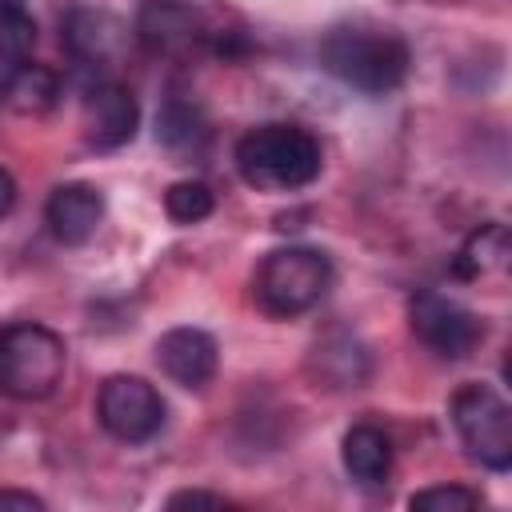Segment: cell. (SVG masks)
Returning <instances> with one entry per match:
<instances>
[{
  "mask_svg": "<svg viewBox=\"0 0 512 512\" xmlns=\"http://www.w3.org/2000/svg\"><path fill=\"white\" fill-rule=\"evenodd\" d=\"M320 64L364 96H388L404 84L412 52L400 32L376 24H336L320 40Z\"/></svg>",
  "mask_w": 512,
  "mask_h": 512,
  "instance_id": "6da1fadb",
  "label": "cell"
},
{
  "mask_svg": "<svg viewBox=\"0 0 512 512\" xmlns=\"http://www.w3.org/2000/svg\"><path fill=\"white\" fill-rule=\"evenodd\" d=\"M320 140L300 124H260L240 136L236 168L260 192H292L320 176Z\"/></svg>",
  "mask_w": 512,
  "mask_h": 512,
  "instance_id": "7a4b0ae2",
  "label": "cell"
},
{
  "mask_svg": "<svg viewBox=\"0 0 512 512\" xmlns=\"http://www.w3.org/2000/svg\"><path fill=\"white\" fill-rule=\"evenodd\" d=\"M68 368L64 340L36 320L0 328V392L12 400H44L60 388Z\"/></svg>",
  "mask_w": 512,
  "mask_h": 512,
  "instance_id": "3957f363",
  "label": "cell"
},
{
  "mask_svg": "<svg viewBox=\"0 0 512 512\" xmlns=\"http://www.w3.org/2000/svg\"><path fill=\"white\" fill-rule=\"evenodd\" d=\"M332 264L320 248H276L256 268V300L272 316H300L324 300Z\"/></svg>",
  "mask_w": 512,
  "mask_h": 512,
  "instance_id": "277c9868",
  "label": "cell"
},
{
  "mask_svg": "<svg viewBox=\"0 0 512 512\" xmlns=\"http://www.w3.org/2000/svg\"><path fill=\"white\" fill-rule=\"evenodd\" d=\"M452 424L468 456L492 472L512 464V412L492 384H464L452 396Z\"/></svg>",
  "mask_w": 512,
  "mask_h": 512,
  "instance_id": "5b68a950",
  "label": "cell"
},
{
  "mask_svg": "<svg viewBox=\"0 0 512 512\" xmlns=\"http://www.w3.org/2000/svg\"><path fill=\"white\" fill-rule=\"evenodd\" d=\"M408 320L416 340L444 360H464L484 340V320L444 292H416L408 304Z\"/></svg>",
  "mask_w": 512,
  "mask_h": 512,
  "instance_id": "8992f818",
  "label": "cell"
},
{
  "mask_svg": "<svg viewBox=\"0 0 512 512\" xmlns=\"http://www.w3.org/2000/svg\"><path fill=\"white\" fill-rule=\"evenodd\" d=\"M100 428L124 444H144L164 424V400L144 376H108L96 396Z\"/></svg>",
  "mask_w": 512,
  "mask_h": 512,
  "instance_id": "52a82bcc",
  "label": "cell"
},
{
  "mask_svg": "<svg viewBox=\"0 0 512 512\" xmlns=\"http://www.w3.org/2000/svg\"><path fill=\"white\" fill-rule=\"evenodd\" d=\"M136 40L148 52L180 56L204 40H212V28L204 12L188 0H144L136 12Z\"/></svg>",
  "mask_w": 512,
  "mask_h": 512,
  "instance_id": "ba28073f",
  "label": "cell"
},
{
  "mask_svg": "<svg viewBox=\"0 0 512 512\" xmlns=\"http://www.w3.org/2000/svg\"><path fill=\"white\" fill-rule=\"evenodd\" d=\"M128 28L120 16L104 8H72L64 16V48L84 68H108L124 56Z\"/></svg>",
  "mask_w": 512,
  "mask_h": 512,
  "instance_id": "9c48e42d",
  "label": "cell"
},
{
  "mask_svg": "<svg viewBox=\"0 0 512 512\" xmlns=\"http://www.w3.org/2000/svg\"><path fill=\"white\" fill-rule=\"evenodd\" d=\"M136 120H140V108H136V96L124 88V84H112V80H100L88 88L84 96V136L92 148H120L136 136Z\"/></svg>",
  "mask_w": 512,
  "mask_h": 512,
  "instance_id": "30bf717a",
  "label": "cell"
},
{
  "mask_svg": "<svg viewBox=\"0 0 512 512\" xmlns=\"http://www.w3.org/2000/svg\"><path fill=\"white\" fill-rule=\"evenodd\" d=\"M220 348L204 328H172L156 340V364L180 388H204L216 376Z\"/></svg>",
  "mask_w": 512,
  "mask_h": 512,
  "instance_id": "8fae6325",
  "label": "cell"
},
{
  "mask_svg": "<svg viewBox=\"0 0 512 512\" xmlns=\"http://www.w3.org/2000/svg\"><path fill=\"white\" fill-rule=\"evenodd\" d=\"M44 220L60 244H84V240H92V232L104 220V196H100V188H92L84 180L60 184L44 204Z\"/></svg>",
  "mask_w": 512,
  "mask_h": 512,
  "instance_id": "7c38bea8",
  "label": "cell"
},
{
  "mask_svg": "<svg viewBox=\"0 0 512 512\" xmlns=\"http://www.w3.org/2000/svg\"><path fill=\"white\" fill-rule=\"evenodd\" d=\"M212 128H208V116L200 108V100L192 92H168L160 112H156V140L184 156V152H200L208 144Z\"/></svg>",
  "mask_w": 512,
  "mask_h": 512,
  "instance_id": "4fadbf2b",
  "label": "cell"
},
{
  "mask_svg": "<svg viewBox=\"0 0 512 512\" xmlns=\"http://www.w3.org/2000/svg\"><path fill=\"white\" fill-rule=\"evenodd\" d=\"M340 460L348 468V476L364 488H376L388 480L392 472V440L388 432H380L376 424H356L348 428L344 436V448H340Z\"/></svg>",
  "mask_w": 512,
  "mask_h": 512,
  "instance_id": "5bb4252c",
  "label": "cell"
},
{
  "mask_svg": "<svg viewBox=\"0 0 512 512\" xmlns=\"http://www.w3.org/2000/svg\"><path fill=\"white\" fill-rule=\"evenodd\" d=\"M0 88H4L8 108H16L20 116H44L60 96L56 72L44 68V64H28V60L12 64V72H8V80Z\"/></svg>",
  "mask_w": 512,
  "mask_h": 512,
  "instance_id": "9a60e30c",
  "label": "cell"
},
{
  "mask_svg": "<svg viewBox=\"0 0 512 512\" xmlns=\"http://www.w3.org/2000/svg\"><path fill=\"white\" fill-rule=\"evenodd\" d=\"M512 256V236L500 220L492 224H480L456 252V276L464 280H476V276H488V272H500Z\"/></svg>",
  "mask_w": 512,
  "mask_h": 512,
  "instance_id": "2e32d148",
  "label": "cell"
},
{
  "mask_svg": "<svg viewBox=\"0 0 512 512\" xmlns=\"http://www.w3.org/2000/svg\"><path fill=\"white\" fill-rule=\"evenodd\" d=\"M216 208V196L208 184L200 180H176L168 192H164V212L176 220V224H196L204 216H212Z\"/></svg>",
  "mask_w": 512,
  "mask_h": 512,
  "instance_id": "e0dca14e",
  "label": "cell"
},
{
  "mask_svg": "<svg viewBox=\"0 0 512 512\" xmlns=\"http://www.w3.org/2000/svg\"><path fill=\"white\" fill-rule=\"evenodd\" d=\"M36 48V20L20 8V12H0V60H28Z\"/></svg>",
  "mask_w": 512,
  "mask_h": 512,
  "instance_id": "ac0fdd59",
  "label": "cell"
},
{
  "mask_svg": "<svg viewBox=\"0 0 512 512\" xmlns=\"http://www.w3.org/2000/svg\"><path fill=\"white\" fill-rule=\"evenodd\" d=\"M408 504L420 508V512H456V508H476V504H480V492L460 488V484H440V488L416 492Z\"/></svg>",
  "mask_w": 512,
  "mask_h": 512,
  "instance_id": "d6986e66",
  "label": "cell"
},
{
  "mask_svg": "<svg viewBox=\"0 0 512 512\" xmlns=\"http://www.w3.org/2000/svg\"><path fill=\"white\" fill-rule=\"evenodd\" d=\"M168 508H228V500L212 492H176L168 496Z\"/></svg>",
  "mask_w": 512,
  "mask_h": 512,
  "instance_id": "ffe728a7",
  "label": "cell"
},
{
  "mask_svg": "<svg viewBox=\"0 0 512 512\" xmlns=\"http://www.w3.org/2000/svg\"><path fill=\"white\" fill-rule=\"evenodd\" d=\"M0 508H24V512H40L44 500L32 496V492H16V488H4L0 492Z\"/></svg>",
  "mask_w": 512,
  "mask_h": 512,
  "instance_id": "44dd1931",
  "label": "cell"
},
{
  "mask_svg": "<svg viewBox=\"0 0 512 512\" xmlns=\"http://www.w3.org/2000/svg\"><path fill=\"white\" fill-rule=\"evenodd\" d=\"M12 204H16V180L0 168V216H8V212H12Z\"/></svg>",
  "mask_w": 512,
  "mask_h": 512,
  "instance_id": "7402d4cb",
  "label": "cell"
},
{
  "mask_svg": "<svg viewBox=\"0 0 512 512\" xmlns=\"http://www.w3.org/2000/svg\"><path fill=\"white\" fill-rule=\"evenodd\" d=\"M28 0H0V12H20Z\"/></svg>",
  "mask_w": 512,
  "mask_h": 512,
  "instance_id": "603a6c76",
  "label": "cell"
},
{
  "mask_svg": "<svg viewBox=\"0 0 512 512\" xmlns=\"http://www.w3.org/2000/svg\"><path fill=\"white\" fill-rule=\"evenodd\" d=\"M0 100H4V88H0Z\"/></svg>",
  "mask_w": 512,
  "mask_h": 512,
  "instance_id": "cb8c5ba5",
  "label": "cell"
}]
</instances>
